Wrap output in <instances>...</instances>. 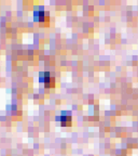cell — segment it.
I'll use <instances>...</instances> for the list:
<instances>
[{
  "instance_id": "cell-1",
  "label": "cell",
  "mask_w": 138,
  "mask_h": 156,
  "mask_svg": "<svg viewBox=\"0 0 138 156\" xmlns=\"http://www.w3.org/2000/svg\"><path fill=\"white\" fill-rule=\"evenodd\" d=\"M40 81L44 83V86L46 88H51V87L54 86V79L51 77L50 73H43L40 75Z\"/></svg>"
},
{
  "instance_id": "cell-2",
  "label": "cell",
  "mask_w": 138,
  "mask_h": 156,
  "mask_svg": "<svg viewBox=\"0 0 138 156\" xmlns=\"http://www.w3.org/2000/svg\"><path fill=\"white\" fill-rule=\"evenodd\" d=\"M60 126L67 127L71 125V114L70 112H63L62 115L60 117Z\"/></svg>"
},
{
  "instance_id": "cell-3",
  "label": "cell",
  "mask_w": 138,
  "mask_h": 156,
  "mask_svg": "<svg viewBox=\"0 0 138 156\" xmlns=\"http://www.w3.org/2000/svg\"><path fill=\"white\" fill-rule=\"evenodd\" d=\"M35 20L36 21H39V22H43L44 19H46V13H44L43 10H40V11H36L35 13Z\"/></svg>"
}]
</instances>
